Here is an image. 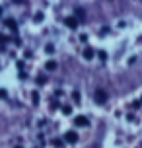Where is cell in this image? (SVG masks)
<instances>
[{"instance_id": "6da1fadb", "label": "cell", "mask_w": 142, "mask_h": 148, "mask_svg": "<svg viewBox=\"0 0 142 148\" xmlns=\"http://www.w3.org/2000/svg\"><path fill=\"white\" fill-rule=\"evenodd\" d=\"M94 97H96V103H99V105H103L105 101H107V94H105L103 90H96Z\"/></svg>"}, {"instance_id": "7a4b0ae2", "label": "cell", "mask_w": 142, "mask_h": 148, "mask_svg": "<svg viewBox=\"0 0 142 148\" xmlns=\"http://www.w3.org/2000/svg\"><path fill=\"white\" fill-rule=\"evenodd\" d=\"M64 25H66L68 29H76L78 27V20H76L74 16H68L66 20H64Z\"/></svg>"}, {"instance_id": "3957f363", "label": "cell", "mask_w": 142, "mask_h": 148, "mask_svg": "<svg viewBox=\"0 0 142 148\" xmlns=\"http://www.w3.org/2000/svg\"><path fill=\"white\" fill-rule=\"evenodd\" d=\"M64 142H68V144H74V142H78V134H76L74 131H68V133L64 134Z\"/></svg>"}, {"instance_id": "277c9868", "label": "cell", "mask_w": 142, "mask_h": 148, "mask_svg": "<svg viewBox=\"0 0 142 148\" xmlns=\"http://www.w3.org/2000/svg\"><path fill=\"white\" fill-rule=\"evenodd\" d=\"M74 125L76 127H88L90 121H88V117H84V115H78V117H74Z\"/></svg>"}, {"instance_id": "5b68a950", "label": "cell", "mask_w": 142, "mask_h": 148, "mask_svg": "<svg viewBox=\"0 0 142 148\" xmlns=\"http://www.w3.org/2000/svg\"><path fill=\"white\" fill-rule=\"evenodd\" d=\"M4 25L10 27L12 31H18V23H16V20H12V18H6V20H4Z\"/></svg>"}, {"instance_id": "8992f818", "label": "cell", "mask_w": 142, "mask_h": 148, "mask_svg": "<svg viewBox=\"0 0 142 148\" xmlns=\"http://www.w3.org/2000/svg\"><path fill=\"white\" fill-rule=\"evenodd\" d=\"M94 55H96V51H94L91 47H86V49H84V59H86V60H91V59H94Z\"/></svg>"}, {"instance_id": "52a82bcc", "label": "cell", "mask_w": 142, "mask_h": 148, "mask_svg": "<svg viewBox=\"0 0 142 148\" xmlns=\"http://www.w3.org/2000/svg\"><path fill=\"white\" fill-rule=\"evenodd\" d=\"M74 14H76L74 18H76V20H78V22L86 18V12H84V8H76V10H74Z\"/></svg>"}, {"instance_id": "ba28073f", "label": "cell", "mask_w": 142, "mask_h": 148, "mask_svg": "<svg viewBox=\"0 0 142 148\" xmlns=\"http://www.w3.org/2000/svg\"><path fill=\"white\" fill-rule=\"evenodd\" d=\"M53 146H55V148H64V140H60V138H53Z\"/></svg>"}, {"instance_id": "9c48e42d", "label": "cell", "mask_w": 142, "mask_h": 148, "mask_svg": "<svg viewBox=\"0 0 142 148\" xmlns=\"http://www.w3.org/2000/svg\"><path fill=\"white\" fill-rule=\"evenodd\" d=\"M45 68H47V70H55V68H57V62H55V60H47Z\"/></svg>"}, {"instance_id": "30bf717a", "label": "cell", "mask_w": 142, "mask_h": 148, "mask_svg": "<svg viewBox=\"0 0 142 148\" xmlns=\"http://www.w3.org/2000/svg\"><path fill=\"white\" fill-rule=\"evenodd\" d=\"M45 82H47V76H45V74H39V76H37V84H39V86H43Z\"/></svg>"}, {"instance_id": "8fae6325", "label": "cell", "mask_w": 142, "mask_h": 148, "mask_svg": "<svg viewBox=\"0 0 142 148\" xmlns=\"http://www.w3.org/2000/svg\"><path fill=\"white\" fill-rule=\"evenodd\" d=\"M62 113L64 115H70L72 113V105H62Z\"/></svg>"}, {"instance_id": "7c38bea8", "label": "cell", "mask_w": 142, "mask_h": 148, "mask_svg": "<svg viewBox=\"0 0 142 148\" xmlns=\"http://www.w3.org/2000/svg\"><path fill=\"white\" fill-rule=\"evenodd\" d=\"M31 99H33V105L39 103V94H37V92H33V94H31Z\"/></svg>"}, {"instance_id": "4fadbf2b", "label": "cell", "mask_w": 142, "mask_h": 148, "mask_svg": "<svg viewBox=\"0 0 142 148\" xmlns=\"http://www.w3.org/2000/svg\"><path fill=\"white\" fill-rule=\"evenodd\" d=\"M72 99L78 103V101H80V92H72Z\"/></svg>"}, {"instance_id": "5bb4252c", "label": "cell", "mask_w": 142, "mask_h": 148, "mask_svg": "<svg viewBox=\"0 0 142 148\" xmlns=\"http://www.w3.org/2000/svg\"><path fill=\"white\" fill-rule=\"evenodd\" d=\"M8 41H10V39H8L6 35H0V45H6Z\"/></svg>"}, {"instance_id": "9a60e30c", "label": "cell", "mask_w": 142, "mask_h": 148, "mask_svg": "<svg viewBox=\"0 0 142 148\" xmlns=\"http://www.w3.org/2000/svg\"><path fill=\"white\" fill-rule=\"evenodd\" d=\"M97 55H99V59H101V60H107V53H105V51H99Z\"/></svg>"}, {"instance_id": "2e32d148", "label": "cell", "mask_w": 142, "mask_h": 148, "mask_svg": "<svg viewBox=\"0 0 142 148\" xmlns=\"http://www.w3.org/2000/svg\"><path fill=\"white\" fill-rule=\"evenodd\" d=\"M41 20H43V14H41V12H39V14H35V22H41Z\"/></svg>"}, {"instance_id": "e0dca14e", "label": "cell", "mask_w": 142, "mask_h": 148, "mask_svg": "<svg viewBox=\"0 0 142 148\" xmlns=\"http://www.w3.org/2000/svg\"><path fill=\"white\" fill-rule=\"evenodd\" d=\"M8 94H6V90H0V97H6Z\"/></svg>"}, {"instance_id": "ac0fdd59", "label": "cell", "mask_w": 142, "mask_h": 148, "mask_svg": "<svg viewBox=\"0 0 142 148\" xmlns=\"http://www.w3.org/2000/svg\"><path fill=\"white\" fill-rule=\"evenodd\" d=\"M0 16H2V8H0Z\"/></svg>"}, {"instance_id": "d6986e66", "label": "cell", "mask_w": 142, "mask_h": 148, "mask_svg": "<svg viewBox=\"0 0 142 148\" xmlns=\"http://www.w3.org/2000/svg\"><path fill=\"white\" fill-rule=\"evenodd\" d=\"M16 148H22V146H16Z\"/></svg>"}]
</instances>
